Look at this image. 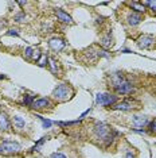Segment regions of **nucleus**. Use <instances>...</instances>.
I'll use <instances>...</instances> for the list:
<instances>
[{"mask_svg":"<svg viewBox=\"0 0 156 158\" xmlns=\"http://www.w3.org/2000/svg\"><path fill=\"white\" fill-rule=\"evenodd\" d=\"M49 104H50V102H49V99H37L34 100V103L31 104V108L34 110H41V108H45V107H47Z\"/></svg>","mask_w":156,"mask_h":158,"instance_id":"8","label":"nucleus"},{"mask_svg":"<svg viewBox=\"0 0 156 158\" xmlns=\"http://www.w3.org/2000/svg\"><path fill=\"white\" fill-rule=\"evenodd\" d=\"M7 34H8V35H14V37H18V35H19V34H18L15 30H10V31H8V33H7Z\"/></svg>","mask_w":156,"mask_h":158,"instance_id":"25","label":"nucleus"},{"mask_svg":"<svg viewBox=\"0 0 156 158\" xmlns=\"http://www.w3.org/2000/svg\"><path fill=\"white\" fill-rule=\"evenodd\" d=\"M47 139H49V138H47V136H45V138H42V139H41V141H38L37 143H35V146L33 147V152H35V150H38V149H39V147H41V146H42V145H43V143H45L46 141H47Z\"/></svg>","mask_w":156,"mask_h":158,"instance_id":"16","label":"nucleus"},{"mask_svg":"<svg viewBox=\"0 0 156 158\" xmlns=\"http://www.w3.org/2000/svg\"><path fill=\"white\" fill-rule=\"evenodd\" d=\"M2 78H4V76H2V74H0V80H2Z\"/></svg>","mask_w":156,"mask_h":158,"instance_id":"28","label":"nucleus"},{"mask_svg":"<svg viewBox=\"0 0 156 158\" xmlns=\"http://www.w3.org/2000/svg\"><path fill=\"white\" fill-rule=\"evenodd\" d=\"M94 134L97 136L98 139H101V141H105L106 145H109V143L112 142L113 136L117 135V131H115L111 126H108L106 123H96V127H94Z\"/></svg>","mask_w":156,"mask_h":158,"instance_id":"1","label":"nucleus"},{"mask_svg":"<svg viewBox=\"0 0 156 158\" xmlns=\"http://www.w3.org/2000/svg\"><path fill=\"white\" fill-rule=\"evenodd\" d=\"M24 54H26L27 57H33V54H34V49H33V48H27L26 50H24Z\"/></svg>","mask_w":156,"mask_h":158,"instance_id":"22","label":"nucleus"},{"mask_svg":"<svg viewBox=\"0 0 156 158\" xmlns=\"http://www.w3.org/2000/svg\"><path fill=\"white\" fill-rule=\"evenodd\" d=\"M35 118H38V119H41V120H42V123H43V127H45V128L51 127V124H53V122H51V120L45 119V118H42L41 115H35Z\"/></svg>","mask_w":156,"mask_h":158,"instance_id":"15","label":"nucleus"},{"mask_svg":"<svg viewBox=\"0 0 156 158\" xmlns=\"http://www.w3.org/2000/svg\"><path fill=\"white\" fill-rule=\"evenodd\" d=\"M33 103H34V96H30V95L24 96V104H27V106L31 107V104Z\"/></svg>","mask_w":156,"mask_h":158,"instance_id":"18","label":"nucleus"},{"mask_svg":"<svg viewBox=\"0 0 156 158\" xmlns=\"http://www.w3.org/2000/svg\"><path fill=\"white\" fill-rule=\"evenodd\" d=\"M152 44H154V38H152L151 35H143V37H140L139 41H137V45H139V48H141V49L150 48Z\"/></svg>","mask_w":156,"mask_h":158,"instance_id":"6","label":"nucleus"},{"mask_svg":"<svg viewBox=\"0 0 156 158\" xmlns=\"http://www.w3.org/2000/svg\"><path fill=\"white\" fill-rule=\"evenodd\" d=\"M148 127H150V131H151V132H156V119H155L154 122H151Z\"/></svg>","mask_w":156,"mask_h":158,"instance_id":"21","label":"nucleus"},{"mask_svg":"<svg viewBox=\"0 0 156 158\" xmlns=\"http://www.w3.org/2000/svg\"><path fill=\"white\" fill-rule=\"evenodd\" d=\"M24 18H26V15H24V12H20V14H18V15L15 16V20H16V22H23Z\"/></svg>","mask_w":156,"mask_h":158,"instance_id":"20","label":"nucleus"},{"mask_svg":"<svg viewBox=\"0 0 156 158\" xmlns=\"http://www.w3.org/2000/svg\"><path fill=\"white\" fill-rule=\"evenodd\" d=\"M14 124L16 126V128H23L24 127V119H22L20 116H15L14 118Z\"/></svg>","mask_w":156,"mask_h":158,"instance_id":"14","label":"nucleus"},{"mask_svg":"<svg viewBox=\"0 0 156 158\" xmlns=\"http://www.w3.org/2000/svg\"><path fill=\"white\" fill-rule=\"evenodd\" d=\"M121 53H132L131 50H121Z\"/></svg>","mask_w":156,"mask_h":158,"instance_id":"27","label":"nucleus"},{"mask_svg":"<svg viewBox=\"0 0 156 158\" xmlns=\"http://www.w3.org/2000/svg\"><path fill=\"white\" fill-rule=\"evenodd\" d=\"M141 22V16L140 14H136V12H132L131 15L128 16V23L131 26H136V24H139Z\"/></svg>","mask_w":156,"mask_h":158,"instance_id":"12","label":"nucleus"},{"mask_svg":"<svg viewBox=\"0 0 156 158\" xmlns=\"http://www.w3.org/2000/svg\"><path fill=\"white\" fill-rule=\"evenodd\" d=\"M47 62H49L47 57H46V56H42V60L38 61V65H39V66H46V65H47Z\"/></svg>","mask_w":156,"mask_h":158,"instance_id":"19","label":"nucleus"},{"mask_svg":"<svg viewBox=\"0 0 156 158\" xmlns=\"http://www.w3.org/2000/svg\"><path fill=\"white\" fill-rule=\"evenodd\" d=\"M132 7L137 12H144V6L141 3H132Z\"/></svg>","mask_w":156,"mask_h":158,"instance_id":"17","label":"nucleus"},{"mask_svg":"<svg viewBox=\"0 0 156 158\" xmlns=\"http://www.w3.org/2000/svg\"><path fill=\"white\" fill-rule=\"evenodd\" d=\"M124 158H135V154H132V152H125V156H124Z\"/></svg>","mask_w":156,"mask_h":158,"instance_id":"24","label":"nucleus"},{"mask_svg":"<svg viewBox=\"0 0 156 158\" xmlns=\"http://www.w3.org/2000/svg\"><path fill=\"white\" fill-rule=\"evenodd\" d=\"M113 108H115V110H121V111H131L132 108H135V107L129 102H123V103L115 104V106H113Z\"/></svg>","mask_w":156,"mask_h":158,"instance_id":"13","label":"nucleus"},{"mask_svg":"<svg viewBox=\"0 0 156 158\" xmlns=\"http://www.w3.org/2000/svg\"><path fill=\"white\" fill-rule=\"evenodd\" d=\"M132 122L136 127H144L148 124V118L147 116H139V115H135L132 118Z\"/></svg>","mask_w":156,"mask_h":158,"instance_id":"9","label":"nucleus"},{"mask_svg":"<svg viewBox=\"0 0 156 158\" xmlns=\"http://www.w3.org/2000/svg\"><path fill=\"white\" fill-rule=\"evenodd\" d=\"M69 88H67V85L65 84H61V85H58L55 89H54V92H53V95H54V98L55 99H59V100H66L67 98H69Z\"/></svg>","mask_w":156,"mask_h":158,"instance_id":"4","label":"nucleus"},{"mask_svg":"<svg viewBox=\"0 0 156 158\" xmlns=\"http://www.w3.org/2000/svg\"><path fill=\"white\" fill-rule=\"evenodd\" d=\"M115 89H116V92H117V93H121V95H128V93L133 92L132 84H131V82L127 80V78H125V80H123L119 85H116Z\"/></svg>","mask_w":156,"mask_h":158,"instance_id":"5","label":"nucleus"},{"mask_svg":"<svg viewBox=\"0 0 156 158\" xmlns=\"http://www.w3.org/2000/svg\"><path fill=\"white\" fill-rule=\"evenodd\" d=\"M11 127L10 119L6 112H0V130H8Z\"/></svg>","mask_w":156,"mask_h":158,"instance_id":"10","label":"nucleus"},{"mask_svg":"<svg viewBox=\"0 0 156 158\" xmlns=\"http://www.w3.org/2000/svg\"><path fill=\"white\" fill-rule=\"evenodd\" d=\"M20 150V145L18 142L4 141L0 143V153H16Z\"/></svg>","mask_w":156,"mask_h":158,"instance_id":"3","label":"nucleus"},{"mask_svg":"<svg viewBox=\"0 0 156 158\" xmlns=\"http://www.w3.org/2000/svg\"><path fill=\"white\" fill-rule=\"evenodd\" d=\"M132 131L133 132H139V134H144L145 130H137V128H132Z\"/></svg>","mask_w":156,"mask_h":158,"instance_id":"26","label":"nucleus"},{"mask_svg":"<svg viewBox=\"0 0 156 158\" xmlns=\"http://www.w3.org/2000/svg\"><path fill=\"white\" fill-rule=\"evenodd\" d=\"M55 15H57V18H58L59 20H62V22H65V23H73V19L70 18V15H67V14L65 11H62V10L57 8L55 10Z\"/></svg>","mask_w":156,"mask_h":158,"instance_id":"11","label":"nucleus"},{"mask_svg":"<svg viewBox=\"0 0 156 158\" xmlns=\"http://www.w3.org/2000/svg\"><path fill=\"white\" fill-rule=\"evenodd\" d=\"M49 46H50L54 52H59V50H62L63 48H65V42H63L62 39L54 38V39H51V41L49 42Z\"/></svg>","mask_w":156,"mask_h":158,"instance_id":"7","label":"nucleus"},{"mask_svg":"<svg viewBox=\"0 0 156 158\" xmlns=\"http://www.w3.org/2000/svg\"><path fill=\"white\" fill-rule=\"evenodd\" d=\"M117 98L116 96L111 95V93H97V96H96V103L100 104V106H113V104L116 103Z\"/></svg>","mask_w":156,"mask_h":158,"instance_id":"2","label":"nucleus"},{"mask_svg":"<svg viewBox=\"0 0 156 158\" xmlns=\"http://www.w3.org/2000/svg\"><path fill=\"white\" fill-rule=\"evenodd\" d=\"M50 158H66L65 154H62V153H53Z\"/></svg>","mask_w":156,"mask_h":158,"instance_id":"23","label":"nucleus"}]
</instances>
